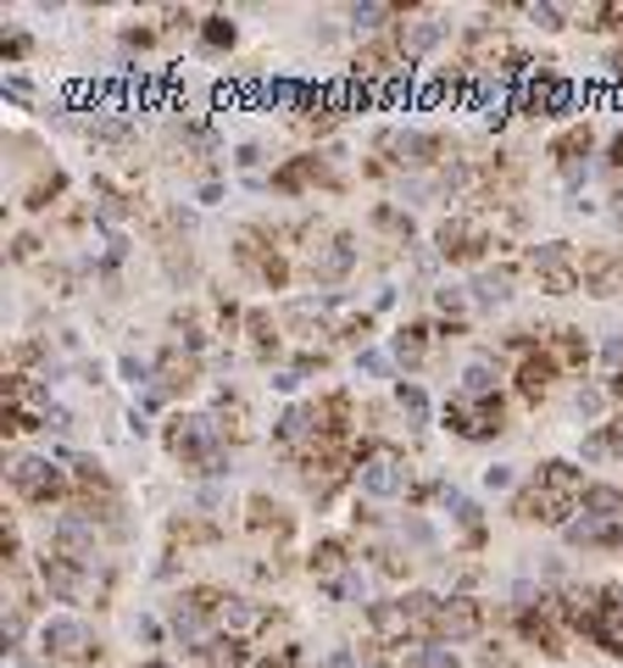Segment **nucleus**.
Wrapping results in <instances>:
<instances>
[{
	"label": "nucleus",
	"mask_w": 623,
	"mask_h": 668,
	"mask_svg": "<svg viewBox=\"0 0 623 668\" xmlns=\"http://www.w3.org/2000/svg\"><path fill=\"white\" fill-rule=\"evenodd\" d=\"M579 507L595 513V518H606V524H623V490L617 485H584Z\"/></svg>",
	"instance_id": "nucleus-14"
},
{
	"label": "nucleus",
	"mask_w": 623,
	"mask_h": 668,
	"mask_svg": "<svg viewBox=\"0 0 623 668\" xmlns=\"http://www.w3.org/2000/svg\"><path fill=\"white\" fill-rule=\"evenodd\" d=\"M345 18H351V29H356V34H373V29L390 18V7H379V0H368V7H351Z\"/></svg>",
	"instance_id": "nucleus-19"
},
{
	"label": "nucleus",
	"mask_w": 623,
	"mask_h": 668,
	"mask_svg": "<svg viewBox=\"0 0 623 668\" xmlns=\"http://www.w3.org/2000/svg\"><path fill=\"white\" fill-rule=\"evenodd\" d=\"M406 668H462V662H456V651H451V646H440V640H434V646H418V651L406 657Z\"/></svg>",
	"instance_id": "nucleus-18"
},
{
	"label": "nucleus",
	"mask_w": 623,
	"mask_h": 668,
	"mask_svg": "<svg viewBox=\"0 0 623 668\" xmlns=\"http://www.w3.org/2000/svg\"><path fill=\"white\" fill-rule=\"evenodd\" d=\"M562 535H567L573 546H617V540H623V524H606V518H595V513L579 507V518L562 524Z\"/></svg>",
	"instance_id": "nucleus-7"
},
{
	"label": "nucleus",
	"mask_w": 623,
	"mask_h": 668,
	"mask_svg": "<svg viewBox=\"0 0 623 668\" xmlns=\"http://www.w3.org/2000/svg\"><path fill=\"white\" fill-rule=\"evenodd\" d=\"M495 385H501V368H495L490 357H473V363L462 368V396H468V402H495Z\"/></svg>",
	"instance_id": "nucleus-13"
},
{
	"label": "nucleus",
	"mask_w": 623,
	"mask_h": 668,
	"mask_svg": "<svg viewBox=\"0 0 623 668\" xmlns=\"http://www.w3.org/2000/svg\"><path fill=\"white\" fill-rule=\"evenodd\" d=\"M601 357H606V363L617 368V363H623V341H606V352H601Z\"/></svg>",
	"instance_id": "nucleus-33"
},
{
	"label": "nucleus",
	"mask_w": 623,
	"mask_h": 668,
	"mask_svg": "<svg viewBox=\"0 0 623 668\" xmlns=\"http://www.w3.org/2000/svg\"><path fill=\"white\" fill-rule=\"evenodd\" d=\"M406 479H412V474H406V463H401L395 452H384V446H379V452H368V457H362V468H356V485H362L368 496H379V502H395V496L406 490Z\"/></svg>",
	"instance_id": "nucleus-1"
},
{
	"label": "nucleus",
	"mask_w": 623,
	"mask_h": 668,
	"mask_svg": "<svg viewBox=\"0 0 623 668\" xmlns=\"http://www.w3.org/2000/svg\"><path fill=\"white\" fill-rule=\"evenodd\" d=\"M151 668H162V662H151Z\"/></svg>",
	"instance_id": "nucleus-34"
},
{
	"label": "nucleus",
	"mask_w": 623,
	"mask_h": 668,
	"mask_svg": "<svg viewBox=\"0 0 623 668\" xmlns=\"http://www.w3.org/2000/svg\"><path fill=\"white\" fill-rule=\"evenodd\" d=\"M534 267H540V279H545V290H551V295H567V290L579 284V273L567 267L562 245H545V251H534Z\"/></svg>",
	"instance_id": "nucleus-11"
},
{
	"label": "nucleus",
	"mask_w": 623,
	"mask_h": 668,
	"mask_svg": "<svg viewBox=\"0 0 623 668\" xmlns=\"http://www.w3.org/2000/svg\"><path fill=\"white\" fill-rule=\"evenodd\" d=\"M207 45H212V51L234 45V23H229V18H207Z\"/></svg>",
	"instance_id": "nucleus-23"
},
{
	"label": "nucleus",
	"mask_w": 623,
	"mask_h": 668,
	"mask_svg": "<svg viewBox=\"0 0 623 668\" xmlns=\"http://www.w3.org/2000/svg\"><path fill=\"white\" fill-rule=\"evenodd\" d=\"M384 151H395V162H406V168H423L440 145H434V134H418V129H395V134H384Z\"/></svg>",
	"instance_id": "nucleus-8"
},
{
	"label": "nucleus",
	"mask_w": 623,
	"mask_h": 668,
	"mask_svg": "<svg viewBox=\"0 0 623 668\" xmlns=\"http://www.w3.org/2000/svg\"><path fill=\"white\" fill-rule=\"evenodd\" d=\"M373 629H379V635H390V640H406V629H412L406 601H401V607H395V601H379V607H373Z\"/></svg>",
	"instance_id": "nucleus-17"
},
{
	"label": "nucleus",
	"mask_w": 623,
	"mask_h": 668,
	"mask_svg": "<svg viewBox=\"0 0 623 668\" xmlns=\"http://www.w3.org/2000/svg\"><path fill=\"white\" fill-rule=\"evenodd\" d=\"M218 441H223V429H218V418H207V413H195V418H179V429L168 435L173 457H184V463L207 457V468L218 463V457H212V452H218Z\"/></svg>",
	"instance_id": "nucleus-2"
},
{
	"label": "nucleus",
	"mask_w": 623,
	"mask_h": 668,
	"mask_svg": "<svg viewBox=\"0 0 623 668\" xmlns=\"http://www.w3.org/2000/svg\"><path fill=\"white\" fill-rule=\"evenodd\" d=\"M334 596H340V601H356V596H362V574H356V568L340 574V579H334Z\"/></svg>",
	"instance_id": "nucleus-27"
},
{
	"label": "nucleus",
	"mask_w": 623,
	"mask_h": 668,
	"mask_svg": "<svg viewBox=\"0 0 623 668\" xmlns=\"http://www.w3.org/2000/svg\"><path fill=\"white\" fill-rule=\"evenodd\" d=\"M434 629L451 635V640H468V635L479 629V607L462 601V596H456V601H440V607H434Z\"/></svg>",
	"instance_id": "nucleus-9"
},
{
	"label": "nucleus",
	"mask_w": 623,
	"mask_h": 668,
	"mask_svg": "<svg viewBox=\"0 0 623 668\" xmlns=\"http://www.w3.org/2000/svg\"><path fill=\"white\" fill-rule=\"evenodd\" d=\"M473 301H479V306H506V301H512V273H506V267L479 273V279H473Z\"/></svg>",
	"instance_id": "nucleus-16"
},
{
	"label": "nucleus",
	"mask_w": 623,
	"mask_h": 668,
	"mask_svg": "<svg viewBox=\"0 0 623 668\" xmlns=\"http://www.w3.org/2000/svg\"><path fill=\"white\" fill-rule=\"evenodd\" d=\"M351 262H356L351 240H329V245H323V251L312 256V273H318V279H340V273H345Z\"/></svg>",
	"instance_id": "nucleus-15"
},
{
	"label": "nucleus",
	"mask_w": 623,
	"mask_h": 668,
	"mask_svg": "<svg viewBox=\"0 0 623 668\" xmlns=\"http://www.w3.org/2000/svg\"><path fill=\"white\" fill-rule=\"evenodd\" d=\"M395 396H401V413H406L412 424H423V418H429V402H423V391H418V385H401Z\"/></svg>",
	"instance_id": "nucleus-22"
},
{
	"label": "nucleus",
	"mask_w": 623,
	"mask_h": 668,
	"mask_svg": "<svg viewBox=\"0 0 623 668\" xmlns=\"http://www.w3.org/2000/svg\"><path fill=\"white\" fill-rule=\"evenodd\" d=\"M12 490L29 496V502H51L62 490V474H57L51 457H18L12 463Z\"/></svg>",
	"instance_id": "nucleus-3"
},
{
	"label": "nucleus",
	"mask_w": 623,
	"mask_h": 668,
	"mask_svg": "<svg viewBox=\"0 0 623 668\" xmlns=\"http://www.w3.org/2000/svg\"><path fill=\"white\" fill-rule=\"evenodd\" d=\"M223 624H234V629H251V624H257V607H245V601H229V607H223Z\"/></svg>",
	"instance_id": "nucleus-24"
},
{
	"label": "nucleus",
	"mask_w": 623,
	"mask_h": 668,
	"mask_svg": "<svg viewBox=\"0 0 623 668\" xmlns=\"http://www.w3.org/2000/svg\"><path fill=\"white\" fill-rule=\"evenodd\" d=\"M234 162H240V173H257V162H262V151H257V145H240V156H234Z\"/></svg>",
	"instance_id": "nucleus-29"
},
{
	"label": "nucleus",
	"mask_w": 623,
	"mask_h": 668,
	"mask_svg": "<svg viewBox=\"0 0 623 668\" xmlns=\"http://www.w3.org/2000/svg\"><path fill=\"white\" fill-rule=\"evenodd\" d=\"M440 306H445V312H462V290H440Z\"/></svg>",
	"instance_id": "nucleus-32"
},
{
	"label": "nucleus",
	"mask_w": 623,
	"mask_h": 668,
	"mask_svg": "<svg viewBox=\"0 0 623 668\" xmlns=\"http://www.w3.org/2000/svg\"><path fill=\"white\" fill-rule=\"evenodd\" d=\"M356 368H362V374H384V357H379V352H368V357H356Z\"/></svg>",
	"instance_id": "nucleus-31"
},
{
	"label": "nucleus",
	"mask_w": 623,
	"mask_h": 668,
	"mask_svg": "<svg viewBox=\"0 0 623 668\" xmlns=\"http://www.w3.org/2000/svg\"><path fill=\"white\" fill-rule=\"evenodd\" d=\"M368 668H379V662H368Z\"/></svg>",
	"instance_id": "nucleus-35"
},
{
	"label": "nucleus",
	"mask_w": 623,
	"mask_h": 668,
	"mask_svg": "<svg viewBox=\"0 0 623 668\" xmlns=\"http://www.w3.org/2000/svg\"><path fill=\"white\" fill-rule=\"evenodd\" d=\"M545 379H551V363H545V357H529V363H523V396H540Z\"/></svg>",
	"instance_id": "nucleus-21"
},
{
	"label": "nucleus",
	"mask_w": 623,
	"mask_h": 668,
	"mask_svg": "<svg viewBox=\"0 0 623 668\" xmlns=\"http://www.w3.org/2000/svg\"><path fill=\"white\" fill-rule=\"evenodd\" d=\"M51 540H57V557L90 563V557H96V518H84V513H62L57 529H51Z\"/></svg>",
	"instance_id": "nucleus-5"
},
{
	"label": "nucleus",
	"mask_w": 623,
	"mask_h": 668,
	"mask_svg": "<svg viewBox=\"0 0 623 668\" xmlns=\"http://www.w3.org/2000/svg\"><path fill=\"white\" fill-rule=\"evenodd\" d=\"M40 646H46V657L79 662L96 640H90V629H84L79 618H46V624H40Z\"/></svg>",
	"instance_id": "nucleus-4"
},
{
	"label": "nucleus",
	"mask_w": 623,
	"mask_h": 668,
	"mask_svg": "<svg viewBox=\"0 0 623 668\" xmlns=\"http://www.w3.org/2000/svg\"><path fill=\"white\" fill-rule=\"evenodd\" d=\"M312 418H318L312 407H290V413L279 418V441H301V435L312 429Z\"/></svg>",
	"instance_id": "nucleus-20"
},
{
	"label": "nucleus",
	"mask_w": 623,
	"mask_h": 668,
	"mask_svg": "<svg viewBox=\"0 0 623 668\" xmlns=\"http://www.w3.org/2000/svg\"><path fill=\"white\" fill-rule=\"evenodd\" d=\"M506 485H512V468H506V463L484 468V490H506Z\"/></svg>",
	"instance_id": "nucleus-28"
},
{
	"label": "nucleus",
	"mask_w": 623,
	"mask_h": 668,
	"mask_svg": "<svg viewBox=\"0 0 623 668\" xmlns=\"http://www.w3.org/2000/svg\"><path fill=\"white\" fill-rule=\"evenodd\" d=\"M573 407H579V418H595V413L606 407V396H601V391H579V396H573Z\"/></svg>",
	"instance_id": "nucleus-26"
},
{
	"label": "nucleus",
	"mask_w": 623,
	"mask_h": 668,
	"mask_svg": "<svg viewBox=\"0 0 623 668\" xmlns=\"http://www.w3.org/2000/svg\"><path fill=\"white\" fill-rule=\"evenodd\" d=\"M329 668H356V651H345V646H334V651H329Z\"/></svg>",
	"instance_id": "nucleus-30"
},
{
	"label": "nucleus",
	"mask_w": 623,
	"mask_h": 668,
	"mask_svg": "<svg viewBox=\"0 0 623 668\" xmlns=\"http://www.w3.org/2000/svg\"><path fill=\"white\" fill-rule=\"evenodd\" d=\"M445 34H451V23H445L440 12H418V18H406V23H401V57H406V62H418V57H429Z\"/></svg>",
	"instance_id": "nucleus-6"
},
{
	"label": "nucleus",
	"mask_w": 623,
	"mask_h": 668,
	"mask_svg": "<svg viewBox=\"0 0 623 668\" xmlns=\"http://www.w3.org/2000/svg\"><path fill=\"white\" fill-rule=\"evenodd\" d=\"M46 585H51L62 601H79V596H84V563H73V557H46Z\"/></svg>",
	"instance_id": "nucleus-12"
},
{
	"label": "nucleus",
	"mask_w": 623,
	"mask_h": 668,
	"mask_svg": "<svg viewBox=\"0 0 623 668\" xmlns=\"http://www.w3.org/2000/svg\"><path fill=\"white\" fill-rule=\"evenodd\" d=\"M529 18H534L545 34H556V29H562V7H529Z\"/></svg>",
	"instance_id": "nucleus-25"
},
{
	"label": "nucleus",
	"mask_w": 623,
	"mask_h": 668,
	"mask_svg": "<svg viewBox=\"0 0 623 668\" xmlns=\"http://www.w3.org/2000/svg\"><path fill=\"white\" fill-rule=\"evenodd\" d=\"M590 635H595L612 657H623V590H612V601L590 618Z\"/></svg>",
	"instance_id": "nucleus-10"
}]
</instances>
